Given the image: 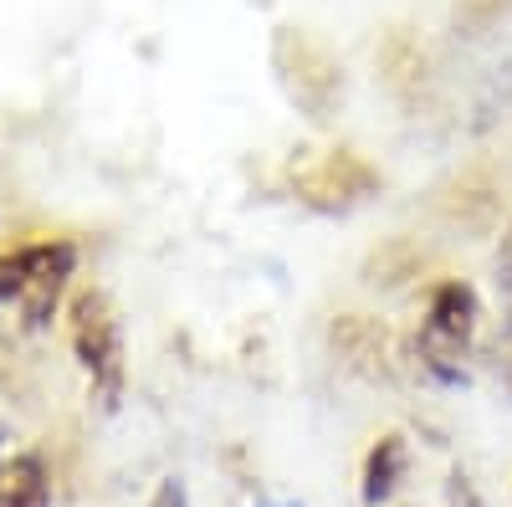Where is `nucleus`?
Segmentation results:
<instances>
[{"mask_svg": "<svg viewBox=\"0 0 512 507\" xmlns=\"http://www.w3.org/2000/svg\"><path fill=\"white\" fill-rule=\"evenodd\" d=\"M72 272H77V246L62 236L6 251L0 257V344L47 333Z\"/></svg>", "mask_w": 512, "mask_h": 507, "instance_id": "nucleus-1", "label": "nucleus"}, {"mask_svg": "<svg viewBox=\"0 0 512 507\" xmlns=\"http://www.w3.org/2000/svg\"><path fill=\"white\" fill-rule=\"evenodd\" d=\"M72 354L88 374L93 395L103 400V410H113L123 400V379H128V364H123V318L118 308L108 303V292L98 287H82L72 298Z\"/></svg>", "mask_w": 512, "mask_h": 507, "instance_id": "nucleus-2", "label": "nucleus"}, {"mask_svg": "<svg viewBox=\"0 0 512 507\" xmlns=\"http://www.w3.org/2000/svg\"><path fill=\"white\" fill-rule=\"evenodd\" d=\"M472 328H477V298L472 292L456 287V282L436 287L431 318H425V349L436 359H456L466 349V338H472Z\"/></svg>", "mask_w": 512, "mask_h": 507, "instance_id": "nucleus-3", "label": "nucleus"}, {"mask_svg": "<svg viewBox=\"0 0 512 507\" xmlns=\"http://www.w3.org/2000/svg\"><path fill=\"white\" fill-rule=\"evenodd\" d=\"M0 507H52L47 461L31 451L0 461Z\"/></svg>", "mask_w": 512, "mask_h": 507, "instance_id": "nucleus-4", "label": "nucleus"}, {"mask_svg": "<svg viewBox=\"0 0 512 507\" xmlns=\"http://www.w3.org/2000/svg\"><path fill=\"white\" fill-rule=\"evenodd\" d=\"M405 472H410V451H405V441H400V436H384V441L369 451V467H364V502H369V507L390 502V497L400 492Z\"/></svg>", "mask_w": 512, "mask_h": 507, "instance_id": "nucleus-5", "label": "nucleus"}, {"mask_svg": "<svg viewBox=\"0 0 512 507\" xmlns=\"http://www.w3.org/2000/svg\"><path fill=\"white\" fill-rule=\"evenodd\" d=\"M149 507H190V487L180 477H164L154 492H149Z\"/></svg>", "mask_w": 512, "mask_h": 507, "instance_id": "nucleus-6", "label": "nucleus"}, {"mask_svg": "<svg viewBox=\"0 0 512 507\" xmlns=\"http://www.w3.org/2000/svg\"><path fill=\"white\" fill-rule=\"evenodd\" d=\"M502 277H507V287H512V236L502 241Z\"/></svg>", "mask_w": 512, "mask_h": 507, "instance_id": "nucleus-7", "label": "nucleus"}, {"mask_svg": "<svg viewBox=\"0 0 512 507\" xmlns=\"http://www.w3.org/2000/svg\"><path fill=\"white\" fill-rule=\"evenodd\" d=\"M251 507H303V502H287V497H272V502H251Z\"/></svg>", "mask_w": 512, "mask_h": 507, "instance_id": "nucleus-8", "label": "nucleus"}]
</instances>
